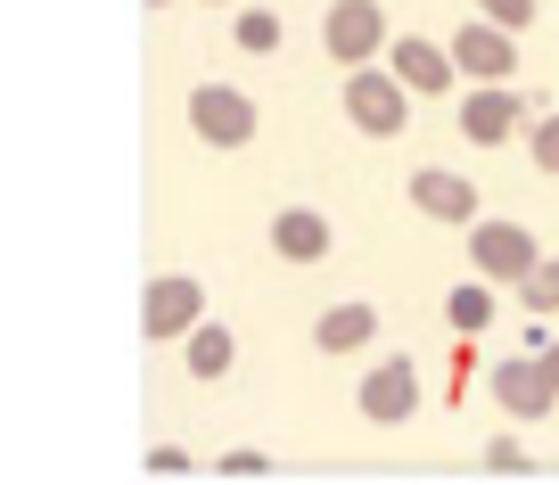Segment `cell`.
Returning <instances> with one entry per match:
<instances>
[{
  "mask_svg": "<svg viewBox=\"0 0 559 485\" xmlns=\"http://www.w3.org/2000/svg\"><path fill=\"white\" fill-rule=\"evenodd\" d=\"M346 123L354 132H370V140H403V123H412V99L419 91L403 83L395 67H346Z\"/></svg>",
  "mask_w": 559,
  "mask_h": 485,
  "instance_id": "6da1fadb",
  "label": "cell"
},
{
  "mask_svg": "<svg viewBox=\"0 0 559 485\" xmlns=\"http://www.w3.org/2000/svg\"><path fill=\"white\" fill-rule=\"evenodd\" d=\"M321 50H330L337 67H379V58L395 50L386 9H379V0H330V17H321Z\"/></svg>",
  "mask_w": 559,
  "mask_h": 485,
  "instance_id": "7a4b0ae2",
  "label": "cell"
},
{
  "mask_svg": "<svg viewBox=\"0 0 559 485\" xmlns=\"http://www.w3.org/2000/svg\"><path fill=\"white\" fill-rule=\"evenodd\" d=\"M486 387H493V403H502V419H551L559 412V379H551V363H543V346L493 363Z\"/></svg>",
  "mask_w": 559,
  "mask_h": 485,
  "instance_id": "3957f363",
  "label": "cell"
},
{
  "mask_svg": "<svg viewBox=\"0 0 559 485\" xmlns=\"http://www.w3.org/2000/svg\"><path fill=\"white\" fill-rule=\"evenodd\" d=\"M190 132L206 140V149H247V140H255V99H247L239 83H198L190 91Z\"/></svg>",
  "mask_w": 559,
  "mask_h": 485,
  "instance_id": "277c9868",
  "label": "cell"
},
{
  "mask_svg": "<svg viewBox=\"0 0 559 485\" xmlns=\"http://www.w3.org/2000/svg\"><path fill=\"white\" fill-rule=\"evenodd\" d=\"M198 321H206V288H198V272H157L148 280V296H140V330L157 338H190Z\"/></svg>",
  "mask_w": 559,
  "mask_h": 485,
  "instance_id": "5b68a950",
  "label": "cell"
},
{
  "mask_svg": "<svg viewBox=\"0 0 559 485\" xmlns=\"http://www.w3.org/2000/svg\"><path fill=\"white\" fill-rule=\"evenodd\" d=\"M354 412H362L370 428H403V419L419 412V370L403 363V354L370 363V370H362V387H354Z\"/></svg>",
  "mask_w": 559,
  "mask_h": 485,
  "instance_id": "8992f818",
  "label": "cell"
},
{
  "mask_svg": "<svg viewBox=\"0 0 559 485\" xmlns=\"http://www.w3.org/2000/svg\"><path fill=\"white\" fill-rule=\"evenodd\" d=\"M469 263H477V280H510V288H519L543 263V247H535L526 223H469Z\"/></svg>",
  "mask_w": 559,
  "mask_h": 485,
  "instance_id": "52a82bcc",
  "label": "cell"
},
{
  "mask_svg": "<svg viewBox=\"0 0 559 485\" xmlns=\"http://www.w3.org/2000/svg\"><path fill=\"white\" fill-rule=\"evenodd\" d=\"M453 67L469 74V83H510V74H519V34H510V25H461L453 34Z\"/></svg>",
  "mask_w": 559,
  "mask_h": 485,
  "instance_id": "ba28073f",
  "label": "cell"
},
{
  "mask_svg": "<svg viewBox=\"0 0 559 485\" xmlns=\"http://www.w3.org/2000/svg\"><path fill=\"white\" fill-rule=\"evenodd\" d=\"M412 206L428 223H477V181L453 174V165H419L412 174Z\"/></svg>",
  "mask_w": 559,
  "mask_h": 485,
  "instance_id": "9c48e42d",
  "label": "cell"
},
{
  "mask_svg": "<svg viewBox=\"0 0 559 485\" xmlns=\"http://www.w3.org/2000/svg\"><path fill=\"white\" fill-rule=\"evenodd\" d=\"M386 67H395L412 91H453V83H461V67H453V42H419V34H395Z\"/></svg>",
  "mask_w": 559,
  "mask_h": 485,
  "instance_id": "30bf717a",
  "label": "cell"
},
{
  "mask_svg": "<svg viewBox=\"0 0 559 485\" xmlns=\"http://www.w3.org/2000/svg\"><path fill=\"white\" fill-rule=\"evenodd\" d=\"M519 116H526V99H519V91H502V83H486V91H461V132H469L477 149L510 140V132H519Z\"/></svg>",
  "mask_w": 559,
  "mask_h": 485,
  "instance_id": "8fae6325",
  "label": "cell"
},
{
  "mask_svg": "<svg viewBox=\"0 0 559 485\" xmlns=\"http://www.w3.org/2000/svg\"><path fill=\"white\" fill-rule=\"evenodd\" d=\"M272 256H280V263H321V256H330V214L280 206V214H272Z\"/></svg>",
  "mask_w": 559,
  "mask_h": 485,
  "instance_id": "7c38bea8",
  "label": "cell"
},
{
  "mask_svg": "<svg viewBox=\"0 0 559 485\" xmlns=\"http://www.w3.org/2000/svg\"><path fill=\"white\" fill-rule=\"evenodd\" d=\"M370 338H379V312H370V305H330L313 321V346L321 354H362Z\"/></svg>",
  "mask_w": 559,
  "mask_h": 485,
  "instance_id": "4fadbf2b",
  "label": "cell"
},
{
  "mask_svg": "<svg viewBox=\"0 0 559 485\" xmlns=\"http://www.w3.org/2000/svg\"><path fill=\"white\" fill-rule=\"evenodd\" d=\"M230 363H239V338H230L223 321H198V330L181 338V370H190V379H223Z\"/></svg>",
  "mask_w": 559,
  "mask_h": 485,
  "instance_id": "5bb4252c",
  "label": "cell"
},
{
  "mask_svg": "<svg viewBox=\"0 0 559 485\" xmlns=\"http://www.w3.org/2000/svg\"><path fill=\"white\" fill-rule=\"evenodd\" d=\"M444 321H453V338H477L493 321V288H477V280H469V288H453V296H444Z\"/></svg>",
  "mask_w": 559,
  "mask_h": 485,
  "instance_id": "9a60e30c",
  "label": "cell"
},
{
  "mask_svg": "<svg viewBox=\"0 0 559 485\" xmlns=\"http://www.w3.org/2000/svg\"><path fill=\"white\" fill-rule=\"evenodd\" d=\"M230 42H239L247 58H272L280 50V17L272 9H239V17H230Z\"/></svg>",
  "mask_w": 559,
  "mask_h": 485,
  "instance_id": "2e32d148",
  "label": "cell"
},
{
  "mask_svg": "<svg viewBox=\"0 0 559 485\" xmlns=\"http://www.w3.org/2000/svg\"><path fill=\"white\" fill-rule=\"evenodd\" d=\"M519 296H526V312H559V256H543L535 272L519 280Z\"/></svg>",
  "mask_w": 559,
  "mask_h": 485,
  "instance_id": "e0dca14e",
  "label": "cell"
},
{
  "mask_svg": "<svg viewBox=\"0 0 559 485\" xmlns=\"http://www.w3.org/2000/svg\"><path fill=\"white\" fill-rule=\"evenodd\" d=\"M526 156H535L543 174H559V116H535V123H526Z\"/></svg>",
  "mask_w": 559,
  "mask_h": 485,
  "instance_id": "ac0fdd59",
  "label": "cell"
},
{
  "mask_svg": "<svg viewBox=\"0 0 559 485\" xmlns=\"http://www.w3.org/2000/svg\"><path fill=\"white\" fill-rule=\"evenodd\" d=\"M477 9H486L493 25H510V34H519V25H535V0H477Z\"/></svg>",
  "mask_w": 559,
  "mask_h": 485,
  "instance_id": "d6986e66",
  "label": "cell"
},
{
  "mask_svg": "<svg viewBox=\"0 0 559 485\" xmlns=\"http://www.w3.org/2000/svg\"><path fill=\"white\" fill-rule=\"evenodd\" d=\"M486 469H502V477H510V469H526V445H519V436H493V445H486Z\"/></svg>",
  "mask_w": 559,
  "mask_h": 485,
  "instance_id": "ffe728a7",
  "label": "cell"
},
{
  "mask_svg": "<svg viewBox=\"0 0 559 485\" xmlns=\"http://www.w3.org/2000/svg\"><path fill=\"white\" fill-rule=\"evenodd\" d=\"M148 469H157V477H181V469H190V452H181V445H157V452H148Z\"/></svg>",
  "mask_w": 559,
  "mask_h": 485,
  "instance_id": "44dd1931",
  "label": "cell"
},
{
  "mask_svg": "<svg viewBox=\"0 0 559 485\" xmlns=\"http://www.w3.org/2000/svg\"><path fill=\"white\" fill-rule=\"evenodd\" d=\"M543 363H551V379H559V346H543Z\"/></svg>",
  "mask_w": 559,
  "mask_h": 485,
  "instance_id": "7402d4cb",
  "label": "cell"
},
{
  "mask_svg": "<svg viewBox=\"0 0 559 485\" xmlns=\"http://www.w3.org/2000/svg\"><path fill=\"white\" fill-rule=\"evenodd\" d=\"M206 9H239V0H206Z\"/></svg>",
  "mask_w": 559,
  "mask_h": 485,
  "instance_id": "603a6c76",
  "label": "cell"
},
{
  "mask_svg": "<svg viewBox=\"0 0 559 485\" xmlns=\"http://www.w3.org/2000/svg\"><path fill=\"white\" fill-rule=\"evenodd\" d=\"M148 9H165V0H148Z\"/></svg>",
  "mask_w": 559,
  "mask_h": 485,
  "instance_id": "cb8c5ba5",
  "label": "cell"
}]
</instances>
